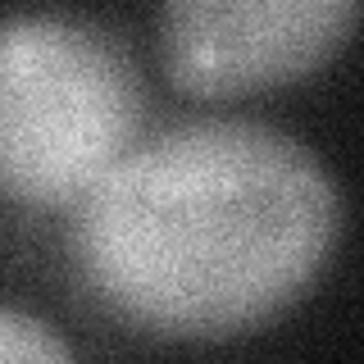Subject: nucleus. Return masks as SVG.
Segmentation results:
<instances>
[{
    "label": "nucleus",
    "instance_id": "1",
    "mask_svg": "<svg viewBox=\"0 0 364 364\" xmlns=\"http://www.w3.org/2000/svg\"><path fill=\"white\" fill-rule=\"evenodd\" d=\"M337 232V178L301 136L196 119L132 146L73 205L68 250L123 323L214 341L287 310L333 259Z\"/></svg>",
    "mask_w": 364,
    "mask_h": 364
},
{
    "label": "nucleus",
    "instance_id": "2",
    "mask_svg": "<svg viewBox=\"0 0 364 364\" xmlns=\"http://www.w3.org/2000/svg\"><path fill=\"white\" fill-rule=\"evenodd\" d=\"M146 91L109 28L77 14L0 18V196L77 205L132 151Z\"/></svg>",
    "mask_w": 364,
    "mask_h": 364
},
{
    "label": "nucleus",
    "instance_id": "3",
    "mask_svg": "<svg viewBox=\"0 0 364 364\" xmlns=\"http://www.w3.org/2000/svg\"><path fill=\"white\" fill-rule=\"evenodd\" d=\"M360 14L355 0H168L159 55L178 91L228 100L310 77Z\"/></svg>",
    "mask_w": 364,
    "mask_h": 364
},
{
    "label": "nucleus",
    "instance_id": "4",
    "mask_svg": "<svg viewBox=\"0 0 364 364\" xmlns=\"http://www.w3.org/2000/svg\"><path fill=\"white\" fill-rule=\"evenodd\" d=\"M0 364H77V355L37 314L0 305Z\"/></svg>",
    "mask_w": 364,
    "mask_h": 364
}]
</instances>
